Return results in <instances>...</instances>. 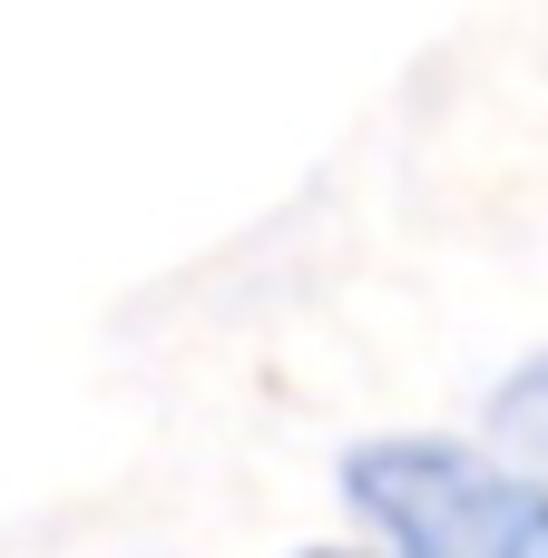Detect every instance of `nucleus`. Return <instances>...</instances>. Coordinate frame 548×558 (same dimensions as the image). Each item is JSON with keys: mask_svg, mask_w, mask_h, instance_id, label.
Masks as SVG:
<instances>
[{"mask_svg": "<svg viewBox=\"0 0 548 558\" xmlns=\"http://www.w3.org/2000/svg\"><path fill=\"white\" fill-rule=\"evenodd\" d=\"M343 510L373 558H548V471L471 432L353 441Z\"/></svg>", "mask_w": 548, "mask_h": 558, "instance_id": "obj_1", "label": "nucleus"}, {"mask_svg": "<svg viewBox=\"0 0 548 558\" xmlns=\"http://www.w3.org/2000/svg\"><path fill=\"white\" fill-rule=\"evenodd\" d=\"M490 432H500L529 471H548V343L529 353V363L500 373V392H490Z\"/></svg>", "mask_w": 548, "mask_h": 558, "instance_id": "obj_2", "label": "nucleus"}, {"mask_svg": "<svg viewBox=\"0 0 548 558\" xmlns=\"http://www.w3.org/2000/svg\"><path fill=\"white\" fill-rule=\"evenodd\" d=\"M294 558H373V549H353V539H324V549H294Z\"/></svg>", "mask_w": 548, "mask_h": 558, "instance_id": "obj_3", "label": "nucleus"}]
</instances>
